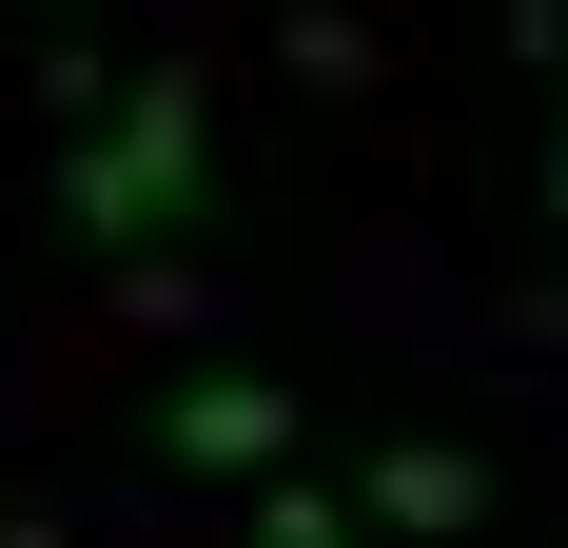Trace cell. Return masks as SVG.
<instances>
[{
	"instance_id": "cell-6",
	"label": "cell",
	"mask_w": 568,
	"mask_h": 548,
	"mask_svg": "<svg viewBox=\"0 0 568 548\" xmlns=\"http://www.w3.org/2000/svg\"><path fill=\"white\" fill-rule=\"evenodd\" d=\"M549 235H568V118H549Z\"/></svg>"
},
{
	"instance_id": "cell-1",
	"label": "cell",
	"mask_w": 568,
	"mask_h": 548,
	"mask_svg": "<svg viewBox=\"0 0 568 548\" xmlns=\"http://www.w3.org/2000/svg\"><path fill=\"white\" fill-rule=\"evenodd\" d=\"M196 216H216V99H196V59H138L59 138V235L79 255H176Z\"/></svg>"
},
{
	"instance_id": "cell-3",
	"label": "cell",
	"mask_w": 568,
	"mask_h": 548,
	"mask_svg": "<svg viewBox=\"0 0 568 548\" xmlns=\"http://www.w3.org/2000/svg\"><path fill=\"white\" fill-rule=\"evenodd\" d=\"M353 529H393V548H452V529H490V470H470L452 432H393L373 470H353Z\"/></svg>"
},
{
	"instance_id": "cell-4",
	"label": "cell",
	"mask_w": 568,
	"mask_h": 548,
	"mask_svg": "<svg viewBox=\"0 0 568 548\" xmlns=\"http://www.w3.org/2000/svg\"><path fill=\"white\" fill-rule=\"evenodd\" d=\"M235 548H373V529H353V490H314V470H275V490H255V529H235Z\"/></svg>"
},
{
	"instance_id": "cell-5",
	"label": "cell",
	"mask_w": 568,
	"mask_h": 548,
	"mask_svg": "<svg viewBox=\"0 0 568 548\" xmlns=\"http://www.w3.org/2000/svg\"><path fill=\"white\" fill-rule=\"evenodd\" d=\"M510 59H568V0H510Z\"/></svg>"
},
{
	"instance_id": "cell-2",
	"label": "cell",
	"mask_w": 568,
	"mask_h": 548,
	"mask_svg": "<svg viewBox=\"0 0 568 548\" xmlns=\"http://www.w3.org/2000/svg\"><path fill=\"white\" fill-rule=\"evenodd\" d=\"M158 450H176V470H255V490H275V470H294V392H275V373H176V392H158Z\"/></svg>"
}]
</instances>
